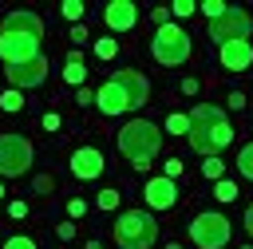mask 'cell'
<instances>
[{
  "mask_svg": "<svg viewBox=\"0 0 253 249\" xmlns=\"http://www.w3.org/2000/svg\"><path fill=\"white\" fill-rule=\"evenodd\" d=\"M40 40H43V20L36 12H8L0 24V59L12 63H28L40 55Z\"/></svg>",
  "mask_w": 253,
  "mask_h": 249,
  "instance_id": "obj_1",
  "label": "cell"
},
{
  "mask_svg": "<svg viewBox=\"0 0 253 249\" xmlns=\"http://www.w3.org/2000/svg\"><path fill=\"white\" fill-rule=\"evenodd\" d=\"M229 142H233V123L225 119V111L213 103H198L190 111V146L206 158H217Z\"/></svg>",
  "mask_w": 253,
  "mask_h": 249,
  "instance_id": "obj_2",
  "label": "cell"
},
{
  "mask_svg": "<svg viewBox=\"0 0 253 249\" xmlns=\"http://www.w3.org/2000/svg\"><path fill=\"white\" fill-rule=\"evenodd\" d=\"M150 87H146V75L142 71H115L99 91H95V107L103 115H123V111H138L146 103Z\"/></svg>",
  "mask_w": 253,
  "mask_h": 249,
  "instance_id": "obj_3",
  "label": "cell"
},
{
  "mask_svg": "<svg viewBox=\"0 0 253 249\" xmlns=\"http://www.w3.org/2000/svg\"><path fill=\"white\" fill-rule=\"evenodd\" d=\"M119 150L130 166L146 170L154 162V154L162 150V130L150 123V119H130L123 130H119Z\"/></svg>",
  "mask_w": 253,
  "mask_h": 249,
  "instance_id": "obj_4",
  "label": "cell"
},
{
  "mask_svg": "<svg viewBox=\"0 0 253 249\" xmlns=\"http://www.w3.org/2000/svg\"><path fill=\"white\" fill-rule=\"evenodd\" d=\"M158 237V221L146 209H126L115 221V245L119 249H150Z\"/></svg>",
  "mask_w": 253,
  "mask_h": 249,
  "instance_id": "obj_5",
  "label": "cell"
},
{
  "mask_svg": "<svg viewBox=\"0 0 253 249\" xmlns=\"http://www.w3.org/2000/svg\"><path fill=\"white\" fill-rule=\"evenodd\" d=\"M190 32L186 28H178V24H166V28H158L154 32V40H150V51H154V59L162 63V67H178V63H186L190 59Z\"/></svg>",
  "mask_w": 253,
  "mask_h": 249,
  "instance_id": "obj_6",
  "label": "cell"
},
{
  "mask_svg": "<svg viewBox=\"0 0 253 249\" xmlns=\"http://www.w3.org/2000/svg\"><path fill=\"white\" fill-rule=\"evenodd\" d=\"M229 233H233V225H229V217L217 213V209H206V213H198V217L190 221V241H194L198 249H225V245H229Z\"/></svg>",
  "mask_w": 253,
  "mask_h": 249,
  "instance_id": "obj_7",
  "label": "cell"
},
{
  "mask_svg": "<svg viewBox=\"0 0 253 249\" xmlns=\"http://www.w3.org/2000/svg\"><path fill=\"white\" fill-rule=\"evenodd\" d=\"M32 158H36V150H32V142L24 134H0V174L4 178L28 174Z\"/></svg>",
  "mask_w": 253,
  "mask_h": 249,
  "instance_id": "obj_8",
  "label": "cell"
},
{
  "mask_svg": "<svg viewBox=\"0 0 253 249\" xmlns=\"http://www.w3.org/2000/svg\"><path fill=\"white\" fill-rule=\"evenodd\" d=\"M249 32H253V20H249L245 8H229L221 20H210V40L217 47H225L233 40H249Z\"/></svg>",
  "mask_w": 253,
  "mask_h": 249,
  "instance_id": "obj_9",
  "label": "cell"
},
{
  "mask_svg": "<svg viewBox=\"0 0 253 249\" xmlns=\"http://www.w3.org/2000/svg\"><path fill=\"white\" fill-rule=\"evenodd\" d=\"M4 71H8V83H12L16 91H24V87H40V83L47 79V59L36 55V59H28V63H12V67H4Z\"/></svg>",
  "mask_w": 253,
  "mask_h": 249,
  "instance_id": "obj_10",
  "label": "cell"
},
{
  "mask_svg": "<svg viewBox=\"0 0 253 249\" xmlns=\"http://www.w3.org/2000/svg\"><path fill=\"white\" fill-rule=\"evenodd\" d=\"M103 150L99 146H79L75 154H71V174L79 178V182H91V178H99L103 174Z\"/></svg>",
  "mask_w": 253,
  "mask_h": 249,
  "instance_id": "obj_11",
  "label": "cell"
},
{
  "mask_svg": "<svg viewBox=\"0 0 253 249\" xmlns=\"http://www.w3.org/2000/svg\"><path fill=\"white\" fill-rule=\"evenodd\" d=\"M142 198H146V206L150 209H170L174 202H178V186H174V178H150L146 186H142Z\"/></svg>",
  "mask_w": 253,
  "mask_h": 249,
  "instance_id": "obj_12",
  "label": "cell"
},
{
  "mask_svg": "<svg viewBox=\"0 0 253 249\" xmlns=\"http://www.w3.org/2000/svg\"><path fill=\"white\" fill-rule=\"evenodd\" d=\"M103 20H107V28H111V32H130V28H134V20H138V8H134L130 0H111V4H107V12H103Z\"/></svg>",
  "mask_w": 253,
  "mask_h": 249,
  "instance_id": "obj_13",
  "label": "cell"
},
{
  "mask_svg": "<svg viewBox=\"0 0 253 249\" xmlns=\"http://www.w3.org/2000/svg\"><path fill=\"white\" fill-rule=\"evenodd\" d=\"M217 59H221L225 71H245L253 63V47H249V40H233V43L217 47Z\"/></svg>",
  "mask_w": 253,
  "mask_h": 249,
  "instance_id": "obj_14",
  "label": "cell"
},
{
  "mask_svg": "<svg viewBox=\"0 0 253 249\" xmlns=\"http://www.w3.org/2000/svg\"><path fill=\"white\" fill-rule=\"evenodd\" d=\"M63 79H67V83H75V87H79V83L87 79V67H83V55H79V51H71V55H67V67H63Z\"/></svg>",
  "mask_w": 253,
  "mask_h": 249,
  "instance_id": "obj_15",
  "label": "cell"
},
{
  "mask_svg": "<svg viewBox=\"0 0 253 249\" xmlns=\"http://www.w3.org/2000/svg\"><path fill=\"white\" fill-rule=\"evenodd\" d=\"M237 174L253 182V142H245V146L237 150Z\"/></svg>",
  "mask_w": 253,
  "mask_h": 249,
  "instance_id": "obj_16",
  "label": "cell"
},
{
  "mask_svg": "<svg viewBox=\"0 0 253 249\" xmlns=\"http://www.w3.org/2000/svg\"><path fill=\"white\" fill-rule=\"evenodd\" d=\"M166 130H170V134H190V115H178V111H174V115L166 119Z\"/></svg>",
  "mask_w": 253,
  "mask_h": 249,
  "instance_id": "obj_17",
  "label": "cell"
},
{
  "mask_svg": "<svg viewBox=\"0 0 253 249\" xmlns=\"http://www.w3.org/2000/svg\"><path fill=\"white\" fill-rule=\"evenodd\" d=\"M202 174H206L210 182H221V174H225V166H221V158H206V162H202Z\"/></svg>",
  "mask_w": 253,
  "mask_h": 249,
  "instance_id": "obj_18",
  "label": "cell"
},
{
  "mask_svg": "<svg viewBox=\"0 0 253 249\" xmlns=\"http://www.w3.org/2000/svg\"><path fill=\"white\" fill-rule=\"evenodd\" d=\"M213 198H217V202H233V198H237V186L221 178V182H213Z\"/></svg>",
  "mask_w": 253,
  "mask_h": 249,
  "instance_id": "obj_19",
  "label": "cell"
},
{
  "mask_svg": "<svg viewBox=\"0 0 253 249\" xmlns=\"http://www.w3.org/2000/svg\"><path fill=\"white\" fill-rule=\"evenodd\" d=\"M202 12H206L210 20H221V16L229 12V4H225V0H206V4H202Z\"/></svg>",
  "mask_w": 253,
  "mask_h": 249,
  "instance_id": "obj_20",
  "label": "cell"
},
{
  "mask_svg": "<svg viewBox=\"0 0 253 249\" xmlns=\"http://www.w3.org/2000/svg\"><path fill=\"white\" fill-rule=\"evenodd\" d=\"M115 51H119V43H115L111 36H103V40L95 43V55H99V59H115Z\"/></svg>",
  "mask_w": 253,
  "mask_h": 249,
  "instance_id": "obj_21",
  "label": "cell"
},
{
  "mask_svg": "<svg viewBox=\"0 0 253 249\" xmlns=\"http://www.w3.org/2000/svg\"><path fill=\"white\" fill-rule=\"evenodd\" d=\"M0 107H4V111H20V107H24V95L12 87V91H4V95H0Z\"/></svg>",
  "mask_w": 253,
  "mask_h": 249,
  "instance_id": "obj_22",
  "label": "cell"
},
{
  "mask_svg": "<svg viewBox=\"0 0 253 249\" xmlns=\"http://www.w3.org/2000/svg\"><path fill=\"white\" fill-rule=\"evenodd\" d=\"M59 12H63L67 20H79V16H83V4H79V0H63V4H59Z\"/></svg>",
  "mask_w": 253,
  "mask_h": 249,
  "instance_id": "obj_23",
  "label": "cell"
},
{
  "mask_svg": "<svg viewBox=\"0 0 253 249\" xmlns=\"http://www.w3.org/2000/svg\"><path fill=\"white\" fill-rule=\"evenodd\" d=\"M95 206H99V209H115V206H119V190H103Z\"/></svg>",
  "mask_w": 253,
  "mask_h": 249,
  "instance_id": "obj_24",
  "label": "cell"
},
{
  "mask_svg": "<svg viewBox=\"0 0 253 249\" xmlns=\"http://www.w3.org/2000/svg\"><path fill=\"white\" fill-rule=\"evenodd\" d=\"M4 249H36V241H32V237H8Z\"/></svg>",
  "mask_w": 253,
  "mask_h": 249,
  "instance_id": "obj_25",
  "label": "cell"
},
{
  "mask_svg": "<svg viewBox=\"0 0 253 249\" xmlns=\"http://www.w3.org/2000/svg\"><path fill=\"white\" fill-rule=\"evenodd\" d=\"M67 213H71V217H83V213H87V202H83V198H71V202H67Z\"/></svg>",
  "mask_w": 253,
  "mask_h": 249,
  "instance_id": "obj_26",
  "label": "cell"
},
{
  "mask_svg": "<svg viewBox=\"0 0 253 249\" xmlns=\"http://www.w3.org/2000/svg\"><path fill=\"white\" fill-rule=\"evenodd\" d=\"M194 8H198V4H194V0H178V4H174V8H170V12H174V16H190V12H194Z\"/></svg>",
  "mask_w": 253,
  "mask_h": 249,
  "instance_id": "obj_27",
  "label": "cell"
},
{
  "mask_svg": "<svg viewBox=\"0 0 253 249\" xmlns=\"http://www.w3.org/2000/svg\"><path fill=\"white\" fill-rule=\"evenodd\" d=\"M166 16H170V12H166V8H154V12H150V20H154V24H158V28H166Z\"/></svg>",
  "mask_w": 253,
  "mask_h": 249,
  "instance_id": "obj_28",
  "label": "cell"
},
{
  "mask_svg": "<svg viewBox=\"0 0 253 249\" xmlns=\"http://www.w3.org/2000/svg\"><path fill=\"white\" fill-rule=\"evenodd\" d=\"M71 40H75V43H87V28L75 24V28H71Z\"/></svg>",
  "mask_w": 253,
  "mask_h": 249,
  "instance_id": "obj_29",
  "label": "cell"
},
{
  "mask_svg": "<svg viewBox=\"0 0 253 249\" xmlns=\"http://www.w3.org/2000/svg\"><path fill=\"white\" fill-rule=\"evenodd\" d=\"M43 130H59V115L47 111V115H43Z\"/></svg>",
  "mask_w": 253,
  "mask_h": 249,
  "instance_id": "obj_30",
  "label": "cell"
},
{
  "mask_svg": "<svg viewBox=\"0 0 253 249\" xmlns=\"http://www.w3.org/2000/svg\"><path fill=\"white\" fill-rule=\"evenodd\" d=\"M178 174H182V162L170 158V162H166V178H178Z\"/></svg>",
  "mask_w": 253,
  "mask_h": 249,
  "instance_id": "obj_31",
  "label": "cell"
},
{
  "mask_svg": "<svg viewBox=\"0 0 253 249\" xmlns=\"http://www.w3.org/2000/svg\"><path fill=\"white\" fill-rule=\"evenodd\" d=\"M8 213H12V217H16V221H20V217H24V213H28V206H24V202H12V206H8Z\"/></svg>",
  "mask_w": 253,
  "mask_h": 249,
  "instance_id": "obj_32",
  "label": "cell"
},
{
  "mask_svg": "<svg viewBox=\"0 0 253 249\" xmlns=\"http://www.w3.org/2000/svg\"><path fill=\"white\" fill-rule=\"evenodd\" d=\"M67 237H75V225H71V221H63V225H59V241H67Z\"/></svg>",
  "mask_w": 253,
  "mask_h": 249,
  "instance_id": "obj_33",
  "label": "cell"
},
{
  "mask_svg": "<svg viewBox=\"0 0 253 249\" xmlns=\"http://www.w3.org/2000/svg\"><path fill=\"white\" fill-rule=\"evenodd\" d=\"M75 103H79V107H87V103H91V91H87V87H79V95H75Z\"/></svg>",
  "mask_w": 253,
  "mask_h": 249,
  "instance_id": "obj_34",
  "label": "cell"
},
{
  "mask_svg": "<svg viewBox=\"0 0 253 249\" xmlns=\"http://www.w3.org/2000/svg\"><path fill=\"white\" fill-rule=\"evenodd\" d=\"M245 229H249V237H253V206L245 209Z\"/></svg>",
  "mask_w": 253,
  "mask_h": 249,
  "instance_id": "obj_35",
  "label": "cell"
},
{
  "mask_svg": "<svg viewBox=\"0 0 253 249\" xmlns=\"http://www.w3.org/2000/svg\"><path fill=\"white\" fill-rule=\"evenodd\" d=\"M87 249H103V245H99V241H87Z\"/></svg>",
  "mask_w": 253,
  "mask_h": 249,
  "instance_id": "obj_36",
  "label": "cell"
},
{
  "mask_svg": "<svg viewBox=\"0 0 253 249\" xmlns=\"http://www.w3.org/2000/svg\"><path fill=\"white\" fill-rule=\"evenodd\" d=\"M241 249H253V245H241Z\"/></svg>",
  "mask_w": 253,
  "mask_h": 249,
  "instance_id": "obj_37",
  "label": "cell"
},
{
  "mask_svg": "<svg viewBox=\"0 0 253 249\" xmlns=\"http://www.w3.org/2000/svg\"><path fill=\"white\" fill-rule=\"evenodd\" d=\"M0 198H4V186H0Z\"/></svg>",
  "mask_w": 253,
  "mask_h": 249,
  "instance_id": "obj_38",
  "label": "cell"
}]
</instances>
